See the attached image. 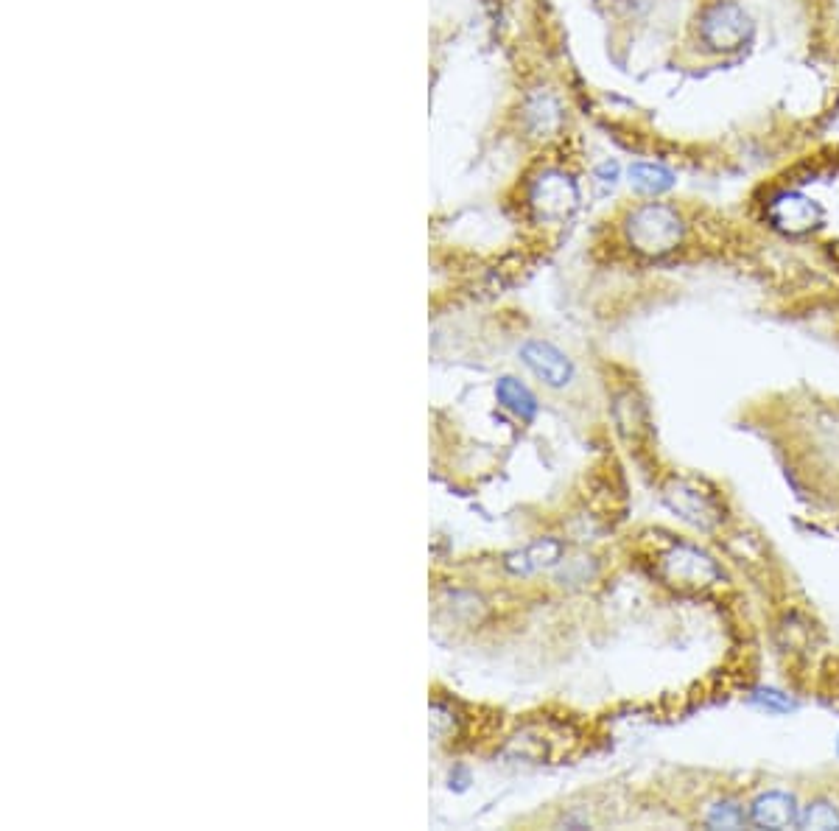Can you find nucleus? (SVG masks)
Wrapping results in <instances>:
<instances>
[{
    "label": "nucleus",
    "instance_id": "obj_1",
    "mask_svg": "<svg viewBox=\"0 0 839 831\" xmlns=\"http://www.w3.org/2000/svg\"><path fill=\"white\" fill-rule=\"evenodd\" d=\"M627 244L644 258H666L686 241V219L669 202H641L624 222Z\"/></svg>",
    "mask_w": 839,
    "mask_h": 831
},
{
    "label": "nucleus",
    "instance_id": "obj_7",
    "mask_svg": "<svg viewBox=\"0 0 839 831\" xmlns=\"http://www.w3.org/2000/svg\"><path fill=\"white\" fill-rule=\"evenodd\" d=\"M521 361L551 389H563L574 381V364L560 347L540 339H529L521 347Z\"/></svg>",
    "mask_w": 839,
    "mask_h": 831
},
{
    "label": "nucleus",
    "instance_id": "obj_13",
    "mask_svg": "<svg viewBox=\"0 0 839 831\" xmlns=\"http://www.w3.org/2000/svg\"><path fill=\"white\" fill-rule=\"evenodd\" d=\"M705 823L711 829H742L744 823H747V815H744V809L736 801H719V804L708 809Z\"/></svg>",
    "mask_w": 839,
    "mask_h": 831
},
{
    "label": "nucleus",
    "instance_id": "obj_4",
    "mask_svg": "<svg viewBox=\"0 0 839 831\" xmlns=\"http://www.w3.org/2000/svg\"><path fill=\"white\" fill-rule=\"evenodd\" d=\"M661 577L677 591H702L722 580V571L700 549L674 546L661 557Z\"/></svg>",
    "mask_w": 839,
    "mask_h": 831
},
{
    "label": "nucleus",
    "instance_id": "obj_6",
    "mask_svg": "<svg viewBox=\"0 0 839 831\" xmlns=\"http://www.w3.org/2000/svg\"><path fill=\"white\" fill-rule=\"evenodd\" d=\"M663 499L669 504V510H672L680 521L691 524V527L708 532V529H714L716 524L722 521V507H719L714 493L702 490V487H697L694 482L674 479L672 485L666 487Z\"/></svg>",
    "mask_w": 839,
    "mask_h": 831
},
{
    "label": "nucleus",
    "instance_id": "obj_5",
    "mask_svg": "<svg viewBox=\"0 0 839 831\" xmlns=\"http://www.w3.org/2000/svg\"><path fill=\"white\" fill-rule=\"evenodd\" d=\"M529 205L543 222H563L579 205V191L574 180L563 171H546L532 185Z\"/></svg>",
    "mask_w": 839,
    "mask_h": 831
},
{
    "label": "nucleus",
    "instance_id": "obj_9",
    "mask_svg": "<svg viewBox=\"0 0 839 831\" xmlns=\"http://www.w3.org/2000/svg\"><path fill=\"white\" fill-rule=\"evenodd\" d=\"M627 182L635 194L641 196H663L672 191L677 185V174L672 168L655 163V160H635L633 166L627 168Z\"/></svg>",
    "mask_w": 839,
    "mask_h": 831
},
{
    "label": "nucleus",
    "instance_id": "obj_2",
    "mask_svg": "<svg viewBox=\"0 0 839 831\" xmlns=\"http://www.w3.org/2000/svg\"><path fill=\"white\" fill-rule=\"evenodd\" d=\"M756 37V23L739 0H711L697 17V40L716 56L744 51Z\"/></svg>",
    "mask_w": 839,
    "mask_h": 831
},
{
    "label": "nucleus",
    "instance_id": "obj_3",
    "mask_svg": "<svg viewBox=\"0 0 839 831\" xmlns=\"http://www.w3.org/2000/svg\"><path fill=\"white\" fill-rule=\"evenodd\" d=\"M767 222L784 233L789 238H803L820 230L823 222H826V210L823 205L812 199L809 194L803 191H795V188H786V191H778L767 202Z\"/></svg>",
    "mask_w": 839,
    "mask_h": 831
},
{
    "label": "nucleus",
    "instance_id": "obj_10",
    "mask_svg": "<svg viewBox=\"0 0 839 831\" xmlns=\"http://www.w3.org/2000/svg\"><path fill=\"white\" fill-rule=\"evenodd\" d=\"M560 557H563V543L554 538H540V541L523 546L521 552L509 554L507 568L512 574H535V571L557 566Z\"/></svg>",
    "mask_w": 839,
    "mask_h": 831
},
{
    "label": "nucleus",
    "instance_id": "obj_15",
    "mask_svg": "<svg viewBox=\"0 0 839 831\" xmlns=\"http://www.w3.org/2000/svg\"><path fill=\"white\" fill-rule=\"evenodd\" d=\"M593 180L599 182L602 188H616V182L621 180V166L616 160H605L593 168Z\"/></svg>",
    "mask_w": 839,
    "mask_h": 831
},
{
    "label": "nucleus",
    "instance_id": "obj_12",
    "mask_svg": "<svg viewBox=\"0 0 839 831\" xmlns=\"http://www.w3.org/2000/svg\"><path fill=\"white\" fill-rule=\"evenodd\" d=\"M800 829H817V831H828V829H839V809L826 798H817V801H809V804L800 809Z\"/></svg>",
    "mask_w": 839,
    "mask_h": 831
},
{
    "label": "nucleus",
    "instance_id": "obj_8",
    "mask_svg": "<svg viewBox=\"0 0 839 831\" xmlns=\"http://www.w3.org/2000/svg\"><path fill=\"white\" fill-rule=\"evenodd\" d=\"M750 820L756 823L758 829H789V826H798V801L789 792H764L750 806Z\"/></svg>",
    "mask_w": 839,
    "mask_h": 831
},
{
    "label": "nucleus",
    "instance_id": "obj_14",
    "mask_svg": "<svg viewBox=\"0 0 839 831\" xmlns=\"http://www.w3.org/2000/svg\"><path fill=\"white\" fill-rule=\"evenodd\" d=\"M753 703H758L764 711H772V714H789V711L798 708L789 694L778 692V689H756L753 692Z\"/></svg>",
    "mask_w": 839,
    "mask_h": 831
},
{
    "label": "nucleus",
    "instance_id": "obj_16",
    "mask_svg": "<svg viewBox=\"0 0 839 831\" xmlns=\"http://www.w3.org/2000/svg\"><path fill=\"white\" fill-rule=\"evenodd\" d=\"M837 753H839V739H837Z\"/></svg>",
    "mask_w": 839,
    "mask_h": 831
},
{
    "label": "nucleus",
    "instance_id": "obj_11",
    "mask_svg": "<svg viewBox=\"0 0 839 831\" xmlns=\"http://www.w3.org/2000/svg\"><path fill=\"white\" fill-rule=\"evenodd\" d=\"M496 398L504 409H509L512 415L521 417V420H526V423L537 417V398L529 392V389L523 387L518 378H512V375L498 378Z\"/></svg>",
    "mask_w": 839,
    "mask_h": 831
}]
</instances>
